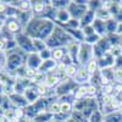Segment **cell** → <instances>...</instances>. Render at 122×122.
Masks as SVG:
<instances>
[{"label":"cell","instance_id":"cell-1","mask_svg":"<svg viewBox=\"0 0 122 122\" xmlns=\"http://www.w3.org/2000/svg\"><path fill=\"white\" fill-rule=\"evenodd\" d=\"M55 26H56V23L54 21H50L48 18L33 17L32 21L23 28V33H26L32 39L45 40L46 38L51 36Z\"/></svg>","mask_w":122,"mask_h":122},{"label":"cell","instance_id":"cell-2","mask_svg":"<svg viewBox=\"0 0 122 122\" xmlns=\"http://www.w3.org/2000/svg\"><path fill=\"white\" fill-rule=\"evenodd\" d=\"M25 57H26V54L23 51H21L18 48L16 50H14V51L6 53V67H5V71L10 73V72H14V71L25 66Z\"/></svg>","mask_w":122,"mask_h":122},{"label":"cell","instance_id":"cell-3","mask_svg":"<svg viewBox=\"0 0 122 122\" xmlns=\"http://www.w3.org/2000/svg\"><path fill=\"white\" fill-rule=\"evenodd\" d=\"M88 1L89 0H70L67 10L72 16V18L81 20L83 17V15L88 10Z\"/></svg>","mask_w":122,"mask_h":122},{"label":"cell","instance_id":"cell-4","mask_svg":"<svg viewBox=\"0 0 122 122\" xmlns=\"http://www.w3.org/2000/svg\"><path fill=\"white\" fill-rule=\"evenodd\" d=\"M78 84L76 83L75 79H70V78H65L62 79L61 82L57 84L56 88H54L55 90V95L57 99L62 98V97H66L68 94H72L75 93V90L77 89Z\"/></svg>","mask_w":122,"mask_h":122},{"label":"cell","instance_id":"cell-5","mask_svg":"<svg viewBox=\"0 0 122 122\" xmlns=\"http://www.w3.org/2000/svg\"><path fill=\"white\" fill-rule=\"evenodd\" d=\"M15 40L17 43V48L21 51H23L26 55L30 54V53H36L34 48H33V39L28 37L26 33H23V32L18 33L17 36H15Z\"/></svg>","mask_w":122,"mask_h":122},{"label":"cell","instance_id":"cell-6","mask_svg":"<svg viewBox=\"0 0 122 122\" xmlns=\"http://www.w3.org/2000/svg\"><path fill=\"white\" fill-rule=\"evenodd\" d=\"M90 60H93V46L87 43H81L79 53L77 57V65L78 66H86Z\"/></svg>","mask_w":122,"mask_h":122},{"label":"cell","instance_id":"cell-7","mask_svg":"<svg viewBox=\"0 0 122 122\" xmlns=\"http://www.w3.org/2000/svg\"><path fill=\"white\" fill-rule=\"evenodd\" d=\"M110 48H111V44L109 42V39L106 37H101L99 42L95 45H93V59L99 60L100 57H103L106 53L110 51Z\"/></svg>","mask_w":122,"mask_h":122},{"label":"cell","instance_id":"cell-8","mask_svg":"<svg viewBox=\"0 0 122 122\" xmlns=\"http://www.w3.org/2000/svg\"><path fill=\"white\" fill-rule=\"evenodd\" d=\"M4 29L6 30L7 33H10L11 36H14V37L17 36L18 33L23 32V27L21 26V23L18 22L17 17H16V18H6Z\"/></svg>","mask_w":122,"mask_h":122},{"label":"cell","instance_id":"cell-9","mask_svg":"<svg viewBox=\"0 0 122 122\" xmlns=\"http://www.w3.org/2000/svg\"><path fill=\"white\" fill-rule=\"evenodd\" d=\"M43 60L40 59L38 53H30L27 54L25 57V66L28 68H34V70H39L40 65H42Z\"/></svg>","mask_w":122,"mask_h":122},{"label":"cell","instance_id":"cell-10","mask_svg":"<svg viewBox=\"0 0 122 122\" xmlns=\"http://www.w3.org/2000/svg\"><path fill=\"white\" fill-rule=\"evenodd\" d=\"M90 73L87 71L86 66H79L78 71H77V75L75 77V81L78 86H84V84H89V81H90Z\"/></svg>","mask_w":122,"mask_h":122},{"label":"cell","instance_id":"cell-11","mask_svg":"<svg viewBox=\"0 0 122 122\" xmlns=\"http://www.w3.org/2000/svg\"><path fill=\"white\" fill-rule=\"evenodd\" d=\"M71 18H72V16H71V14L68 12L67 9L57 10V12H56V18H55V23H56L57 26L65 27V26L71 21Z\"/></svg>","mask_w":122,"mask_h":122},{"label":"cell","instance_id":"cell-12","mask_svg":"<svg viewBox=\"0 0 122 122\" xmlns=\"http://www.w3.org/2000/svg\"><path fill=\"white\" fill-rule=\"evenodd\" d=\"M11 100V104L14 109H25L26 106H28V101L26 100V98L23 95H18V94H11V95H7Z\"/></svg>","mask_w":122,"mask_h":122},{"label":"cell","instance_id":"cell-13","mask_svg":"<svg viewBox=\"0 0 122 122\" xmlns=\"http://www.w3.org/2000/svg\"><path fill=\"white\" fill-rule=\"evenodd\" d=\"M79 48H81V43L79 42H76V40L71 42L66 46L67 54L71 56V59H72V61H73V64H76V65H77V57H78V53H79Z\"/></svg>","mask_w":122,"mask_h":122},{"label":"cell","instance_id":"cell-14","mask_svg":"<svg viewBox=\"0 0 122 122\" xmlns=\"http://www.w3.org/2000/svg\"><path fill=\"white\" fill-rule=\"evenodd\" d=\"M46 4L48 1H42V0L32 1V12L34 17H43L45 10H46Z\"/></svg>","mask_w":122,"mask_h":122},{"label":"cell","instance_id":"cell-15","mask_svg":"<svg viewBox=\"0 0 122 122\" xmlns=\"http://www.w3.org/2000/svg\"><path fill=\"white\" fill-rule=\"evenodd\" d=\"M62 81V78H61V76L60 75H57L55 71L54 72H51V73H48L46 75V78H45V86L49 88V89H54V88H56L57 87V84Z\"/></svg>","mask_w":122,"mask_h":122},{"label":"cell","instance_id":"cell-16","mask_svg":"<svg viewBox=\"0 0 122 122\" xmlns=\"http://www.w3.org/2000/svg\"><path fill=\"white\" fill-rule=\"evenodd\" d=\"M57 64H59V62H56V61L53 60V59L45 60V61H43V62H42V65H40V67H39L38 71H40V72H43V73H45V75L51 73V72H54V71H55Z\"/></svg>","mask_w":122,"mask_h":122},{"label":"cell","instance_id":"cell-17","mask_svg":"<svg viewBox=\"0 0 122 122\" xmlns=\"http://www.w3.org/2000/svg\"><path fill=\"white\" fill-rule=\"evenodd\" d=\"M79 21H81V28L86 27V26H89V25H93V22L95 21V11L88 9L87 12L83 15V17L81 18Z\"/></svg>","mask_w":122,"mask_h":122},{"label":"cell","instance_id":"cell-18","mask_svg":"<svg viewBox=\"0 0 122 122\" xmlns=\"http://www.w3.org/2000/svg\"><path fill=\"white\" fill-rule=\"evenodd\" d=\"M23 97H25L26 100L28 101V104H33V103H36V101L40 98V97L38 95V93H37V90H36V86L27 88L26 92H25V94H23Z\"/></svg>","mask_w":122,"mask_h":122},{"label":"cell","instance_id":"cell-19","mask_svg":"<svg viewBox=\"0 0 122 122\" xmlns=\"http://www.w3.org/2000/svg\"><path fill=\"white\" fill-rule=\"evenodd\" d=\"M34 15L32 11H27V12H22V11H20L18 15H17V20H18V22L21 23V26L25 28L30 21L33 20Z\"/></svg>","mask_w":122,"mask_h":122},{"label":"cell","instance_id":"cell-20","mask_svg":"<svg viewBox=\"0 0 122 122\" xmlns=\"http://www.w3.org/2000/svg\"><path fill=\"white\" fill-rule=\"evenodd\" d=\"M93 28L95 30V33L100 37H106L107 33H106V25L104 21H100V20H97L95 18V21L93 22Z\"/></svg>","mask_w":122,"mask_h":122},{"label":"cell","instance_id":"cell-21","mask_svg":"<svg viewBox=\"0 0 122 122\" xmlns=\"http://www.w3.org/2000/svg\"><path fill=\"white\" fill-rule=\"evenodd\" d=\"M53 121H54V115L50 114L49 111H42L33 118V122H53Z\"/></svg>","mask_w":122,"mask_h":122},{"label":"cell","instance_id":"cell-22","mask_svg":"<svg viewBox=\"0 0 122 122\" xmlns=\"http://www.w3.org/2000/svg\"><path fill=\"white\" fill-rule=\"evenodd\" d=\"M66 54H67L66 48H56L51 50V59L55 60L56 62H61L64 60V57L66 56Z\"/></svg>","mask_w":122,"mask_h":122},{"label":"cell","instance_id":"cell-23","mask_svg":"<svg viewBox=\"0 0 122 122\" xmlns=\"http://www.w3.org/2000/svg\"><path fill=\"white\" fill-rule=\"evenodd\" d=\"M95 18H97V20H100V21L106 22L107 20L112 18V15L110 14L109 10H106V9H104V7H100V9H98L97 11H95Z\"/></svg>","mask_w":122,"mask_h":122},{"label":"cell","instance_id":"cell-24","mask_svg":"<svg viewBox=\"0 0 122 122\" xmlns=\"http://www.w3.org/2000/svg\"><path fill=\"white\" fill-rule=\"evenodd\" d=\"M106 25V33L107 34H114V33H117V30H118V22L116 21V20L112 17V18H110L107 20V21L105 22Z\"/></svg>","mask_w":122,"mask_h":122},{"label":"cell","instance_id":"cell-25","mask_svg":"<svg viewBox=\"0 0 122 122\" xmlns=\"http://www.w3.org/2000/svg\"><path fill=\"white\" fill-rule=\"evenodd\" d=\"M60 110H61V114L71 116L73 112V104L67 103V101H60Z\"/></svg>","mask_w":122,"mask_h":122},{"label":"cell","instance_id":"cell-26","mask_svg":"<svg viewBox=\"0 0 122 122\" xmlns=\"http://www.w3.org/2000/svg\"><path fill=\"white\" fill-rule=\"evenodd\" d=\"M78 68H79V66L76 65V64L68 65V66L66 67V71H65V77H66V78H70V79H75Z\"/></svg>","mask_w":122,"mask_h":122},{"label":"cell","instance_id":"cell-27","mask_svg":"<svg viewBox=\"0 0 122 122\" xmlns=\"http://www.w3.org/2000/svg\"><path fill=\"white\" fill-rule=\"evenodd\" d=\"M88 97V90H87V84L84 86H78L77 89L75 90V99L79 100V99H84Z\"/></svg>","mask_w":122,"mask_h":122},{"label":"cell","instance_id":"cell-28","mask_svg":"<svg viewBox=\"0 0 122 122\" xmlns=\"http://www.w3.org/2000/svg\"><path fill=\"white\" fill-rule=\"evenodd\" d=\"M104 121L105 122H122V112H120L117 110L112 114L106 115V116H104Z\"/></svg>","mask_w":122,"mask_h":122},{"label":"cell","instance_id":"cell-29","mask_svg":"<svg viewBox=\"0 0 122 122\" xmlns=\"http://www.w3.org/2000/svg\"><path fill=\"white\" fill-rule=\"evenodd\" d=\"M46 111H49L50 114H53L54 116L60 114L61 112V110H60V101L56 99V100H53V101H50V104L46 109Z\"/></svg>","mask_w":122,"mask_h":122},{"label":"cell","instance_id":"cell-30","mask_svg":"<svg viewBox=\"0 0 122 122\" xmlns=\"http://www.w3.org/2000/svg\"><path fill=\"white\" fill-rule=\"evenodd\" d=\"M86 68L87 71L90 73V75H94L97 72H99V65H98V60L93 59V60H90L89 62L86 65Z\"/></svg>","mask_w":122,"mask_h":122},{"label":"cell","instance_id":"cell-31","mask_svg":"<svg viewBox=\"0 0 122 122\" xmlns=\"http://www.w3.org/2000/svg\"><path fill=\"white\" fill-rule=\"evenodd\" d=\"M70 4V0H51V6L55 10H62L67 9Z\"/></svg>","mask_w":122,"mask_h":122},{"label":"cell","instance_id":"cell-32","mask_svg":"<svg viewBox=\"0 0 122 122\" xmlns=\"http://www.w3.org/2000/svg\"><path fill=\"white\" fill-rule=\"evenodd\" d=\"M101 76H104L110 83H115V75H114V68H105L100 70Z\"/></svg>","mask_w":122,"mask_h":122},{"label":"cell","instance_id":"cell-33","mask_svg":"<svg viewBox=\"0 0 122 122\" xmlns=\"http://www.w3.org/2000/svg\"><path fill=\"white\" fill-rule=\"evenodd\" d=\"M33 48H34V51H36V53H42L43 50L46 49L45 40H42V39H33Z\"/></svg>","mask_w":122,"mask_h":122},{"label":"cell","instance_id":"cell-34","mask_svg":"<svg viewBox=\"0 0 122 122\" xmlns=\"http://www.w3.org/2000/svg\"><path fill=\"white\" fill-rule=\"evenodd\" d=\"M89 122H103L104 121V115H103V112L98 109V110H95L93 114H92L90 116H89Z\"/></svg>","mask_w":122,"mask_h":122},{"label":"cell","instance_id":"cell-35","mask_svg":"<svg viewBox=\"0 0 122 122\" xmlns=\"http://www.w3.org/2000/svg\"><path fill=\"white\" fill-rule=\"evenodd\" d=\"M18 11H22V12L32 11V1L30 0H21L18 6Z\"/></svg>","mask_w":122,"mask_h":122},{"label":"cell","instance_id":"cell-36","mask_svg":"<svg viewBox=\"0 0 122 122\" xmlns=\"http://www.w3.org/2000/svg\"><path fill=\"white\" fill-rule=\"evenodd\" d=\"M36 90L40 98H45L50 89L45 86V83H40V84H36Z\"/></svg>","mask_w":122,"mask_h":122},{"label":"cell","instance_id":"cell-37","mask_svg":"<svg viewBox=\"0 0 122 122\" xmlns=\"http://www.w3.org/2000/svg\"><path fill=\"white\" fill-rule=\"evenodd\" d=\"M110 53L114 57H118L122 55V45L121 44H115V45H111L110 48Z\"/></svg>","mask_w":122,"mask_h":122},{"label":"cell","instance_id":"cell-38","mask_svg":"<svg viewBox=\"0 0 122 122\" xmlns=\"http://www.w3.org/2000/svg\"><path fill=\"white\" fill-rule=\"evenodd\" d=\"M65 28H68V29H79L81 28V21H79V20H76V18H71V21L65 26Z\"/></svg>","mask_w":122,"mask_h":122},{"label":"cell","instance_id":"cell-39","mask_svg":"<svg viewBox=\"0 0 122 122\" xmlns=\"http://www.w3.org/2000/svg\"><path fill=\"white\" fill-rule=\"evenodd\" d=\"M45 78H46V75L43 73V72H40V71H38L34 79H33V82L34 84H40V83H44L45 82Z\"/></svg>","mask_w":122,"mask_h":122},{"label":"cell","instance_id":"cell-40","mask_svg":"<svg viewBox=\"0 0 122 122\" xmlns=\"http://www.w3.org/2000/svg\"><path fill=\"white\" fill-rule=\"evenodd\" d=\"M26 67V66H25ZM37 72H38V70H34V68H28V67H26V73H25V77L26 78H28V79H34V77H36V75H37Z\"/></svg>","mask_w":122,"mask_h":122},{"label":"cell","instance_id":"cell-41","mask_svg":"<svg viewBox=\"0 0 122 122\" xmlns=\"http://www.w3.org/2000/svg\"><path fill=\"white\" fill-rule=\"evenodd\" d=\"M39 54V56H40V59H42L43 61H45V60H49V59H51V49H45V50H43L42 53H38Z\"/></svg>","mask_w":122,"mask_h":122},{"label":"cell","instance_id":"cell-42","mask_svg":"<svg viewBox=\"0 0 122 122\" xmlns=\"http://www.w3.org/2000/svg\"><path fill=\"white\" fill-rule=\"evenodd\" d=\"M82 32H83V34H84V38H86V37H89V36H92V34H94V33H95V30H94L93 26H92V25H89V26L82 27Z\"/></svg>","mask_w":122,"mask_h":122},{"label":"cell","instance_id":"cell-43","mask_svg":"<svg viewBox=\"0 0 122 122\" xmlns=\"http://www.w3.org/2000/svg\"><path fill=\"white\" fill-rule=\"evenodd\" d=\"M114 18L116 20V21H117L118 23H121V22H122V7H120V10L117 11V14L114 16Z\"/></svg>","mask_w":122,"mask_h":122},{"label":"cell","instance_id":"cell-44","mask_svg":"<svg viewBox=\"0 0 122 122\" xmlns=\"http://www.w3.org/2000/svg\"><path fill=\"white\" fill-rule=\"evenodd\" d=\"M4 94H0V106H3V103H4Z\"/></svg>","mask_w":122,"mask_h":122},{"label":"cell","instance_id":"cell-45","mask_svg":"<svg viewBox=\"0 0 122 122\" xmlns=\"http://www.w3.org/2000/svg\"><path fill=\"white\" fill-rule=\"evenodd\" d=\"M66 122H78V121H77V120H75V118H73L72 116H71V117H70V118H68V120H67Z\"/></svg>","mask_w":122,"mask_h":122},{"label":"cell","instance_id":"cell-46","mask_svg":"<svg viewBox=\"0 0 122 122\" xmlns=\"http://www.w3.org/2000/svg\"><path fill=\"white\" fill-rule=\"evenodd\" d=\"M0 122H9V121H7L4 116H0Z\"/></svg>","mask_w":122,"mask_h":122},{"label":"cell","instance_id":"cell-47","mask_svg":"<svg viewBox=\"0 0 122 122\" xmlns=\"http://www.w3.org/2000/svg\"><path fill=\"white\" fill-rule=\"evenodd\" d=\"M4 112H5V110L0 106V116H4Z\"/></svg>","mask_w":122,"mask_h":122},{"label":"cell","instance_id":"cell-48","mask_svg":"<svg viewBox=\"0 0 122 122\" xmlns=\"http://www.w3.org/2000/svg\"><path fill=\"white\" fill-rule=\"evenodd\" d=\"M118 111H120V112H122V100L120 101V105H118Z\"/></svg>","mask_w":122,"mask_h":122},{"label":"cell","instance_id":"cell-49","mask_svg":"<svg viewBox=\"0 0 122 122\" xmlns=\"http://www.w3.org/2000/svg\"><path fill=\"white\" fill-rule=\"evenodd\" d=\"M120 44L122 45V34H121V38H120Z\"/></svg>","mask_w":122,"mask_h":122},{"label":"cell","instance_id":"cell-50","mask_svg":"<svg viewBox=\"0 0 122 122\" xmlns=\"http://www.w3.org/2000/svg\"><path fill=\"white\" fill-rule=\"evenodd\" d=\"M120 6H121V7H122V1H120Z\"/></svg>","mask_w":122,"mask_h":122},{"label":"cell","instance_id":"cell-51","mask_svg":"<svg viewBox=\"0 0 122 122\" xmlns=\"http://www.w3.org/2000/svg\"><path fill=\"white\" fill-rule=\"evenodd\" d=\"M53 122H59V121H53Z\"/></svg>","mask_w":122,"mask_h":122},{"label":"cell","instance_id":"cell-52","mask_svg":"<svg viewBox=\"0 0 122 122\" xmlns=\"http://www.w3.org/2000/svg\"><path fill=\"white\" fill-rule=\"evenodd\" d=\"M0 84H1V81H0Z\"/></svg>","mask_w":122,"mask_h":122},{"label":"cell","instance_id":"cell-53","mask_svg":"<svg viewBox=\"0 0 122 122\" xmlns=\"http://www.w3.org/2000/svg\"><path fill=\"white\" fill-rule=\"evenodd\" d=\"M103 122H105V121H103Z\"/></svg>","mask_w":122,"mask_h":122}]
</instances>
